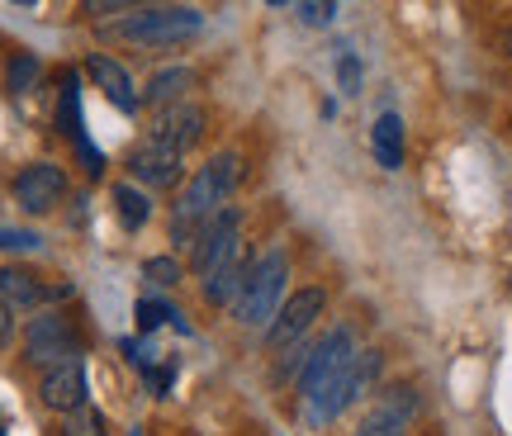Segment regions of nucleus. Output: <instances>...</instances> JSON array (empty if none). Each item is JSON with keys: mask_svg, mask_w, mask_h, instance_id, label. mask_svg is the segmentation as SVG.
I'll return each instance as SVG.
<instances>
[{"mask_svg": "<svg viewBox=\"0 0 512 436\" xmlns=\"http://www.w3.org/2000/svg\"><path fill=\"white\" fill-rule=\"evenodd\" d=\"M38 76H43V67H38V57H34V53L10 57V72H5V81H10V91H15V95L34 91V86H38Z\"/></svg>", "mask_w": 512, "mask_h": 436, "instance_id": "22", "label": "nucleus"}, {"mask_svg": "<svg viewBox=\"0 0 512 436\" xmlns=\"http://www.w3.org/2000/svg\"><path fill=\"white\" fill-rule=\"evenodd\" d=\"M356 81H361V67H356V57H342V86L356 91Z\"/></svg>", "mask_w": 512, "mask_h": 436, "instance_id": "29", "label": "nucleus"}, {"mask_svg": "<svg viewBox=\"0 0 512 436\" xmlns=\"http://www.w3.org/2000/svg\"><path fill=\"white\" fill-rule=\"evenodd\" d=\"M252 261H256V256H247V247L238 242V247L223 256L214 271L204 275V299H209V304H238V294H242V285H247Z\"/></svg>", "mask_w": 512, "mask_h": 436, "instance_id": "13", "label": "nucleus"}, {"mask_svg": "<svg viewBox=\"0 0 512 436\" xmlns=\"http://www.w3.org/2000/svg\"><path fill=\"white\" fill-rule=\"evenodd\" d=\"M370 147H375V162H380L384 171H399L403 166V119L394 114V109L375 119V128H370Z\"/></svg>", "mask_w": 512, "mask_h": 436, "instance_id": "17", "label": "nucleus"}, {"mask_svg": "<svg viewBox=\"0 0 512 436\" xmlns=\"http://www.w3.org/2000/svg\"><path fill=\"white\" fill-rule=\"evenodd\" d=\"M200 24H204V15L195 5H143V10H133L128 19H119L114 34L138 43V48H171L181 38L200 34Z\"/></svg>", "mask_w": 512, "mask_h": 436, "instance_id": "2", "label": "nucleus"}, {"mask_svg": "<svg viewBox=\"0 0 512 436\" xmlns=\"http://www.w3.org/2000/svg\"><path fill=\"white\" fill-rule=\"evenodd\" d=\"M219 204H223V190L214 185L209 171L190 176V185L181 190V204H176V218H171V237H176V242H195V233L219 214Z\"/></svg>", "mask_w": 512, "mask_h": 436, "instance_id": "7", "label": "nucleus"}, {"mask_svg": "<svg viewBox=\"0 0 512 436\" xmlns=\"http://www.w3.org/2000/svg\"><path fill=\"white\" fill-rule=\"evenodd\" d=\"M380 370H384V356L375 351V346H370V351H356L347 370H342V375H332V380L323 384V389H318V394L309 399L313 418H318V422L342 418L351 403H356V399H361V394L370 389V384L380 380Z\"/></svg>", "mask_w": 512, "mask_h": 436, "instance_id": "3", "label": "nucleus"}, {"mask_svg": "<svg viewBox=\"0 0 512 436\" xmlns=\"http://www.w3.org/2000/svg\"><path fill=\"white\" fill-rule=\"evenodd\" d=\"M204 171L214 176V185H219L223 200H228V195L238 190V181H242V171H247V166H242V152H219V157H209Z\"/></svg>", "mask_w": 512, "mask_h": 436, "instance_id": "21", "label": "nucleus"}, {"mask_svg": "<svg viewBox=\"0 0 512 436\" xmlns=\"http://www.w3.org/2000/svg\"><path fill=\"white\" fill-rule=\"evenodd\" d=\"M238 242H242L238 237V209H219V214L195 233V242H190V266H195L200 275H209L223 256L238 247Z\"/></svg>", "mask_w": 512, "mask_h": 436, "instance_id": "10", "label": "nucleus"}, {"mask_svg": "<svg viewBox=\"0 0 512 436\" xmlns=\"http://www.w3.org/2000/svg\"><path fill=\"white\" fill-rule=\"evenodd\" d=\"M38 399L43 408H53V413H76L81 403H86V370L81 361L72 365H57V370H43V380H38Z\"/></svg>", "mask_w": 512, "mask_h": 436, "instance_id": "12", "label": "nucleus"}, {"mask_svg": "<svg viewBox=\"0 0 512 436\" xmlns=\"http://www.w3.org/2000/svg\"><path fill=\"white\" fill-rule=\"evenodd\" d=\"M10 190H15V204L24 214H48V209H57V200L67 195V171L53 162H34L19 171Z\"/></svg>", "mask_w": 512, "mask_h": 436, "instance_id": "8", "label": "nucleus"}, {"mask_svg": "<svg viewBox=\"0 0 512 436\" xmlns=\"http://www.w3.org/2000/svg\"><path fill=\"white\" fill-rule=\"evenodd\" d=\"M0 247H19V252H34L38 233H19V228H0Z\"/></svg>", "mask_w": 512, "mask_h": 436, "instance_id": "27", "label": "nucleus"}, {"mask_svg": "<svg viewBox=\"0 0 512 436\" xmlns=\"http://www.w3.org/2000/svg\"><path fill=\"white\" fill-rule=\"evenodd\" d=\"M53 294H72L67 285L62 290H48L34 271H19V266H0V299L10 304V309H43Z\"/></svg>", "mask_w": 512, "mask_h": 436, "instance_id": "14", "label": "nucleus"}, {"mask_svg": "<svg viewBox=\"0 0 512 436\" xmlns=\"http://www.w3.org/2000/svg\"><path fill=\"white\" fill-rule=\"evenodd\" d=\"M204 124H209V114H204V105H195V100H181V105L171 109H157V119H152V143L162 147H176V152H190V147L204 138Z\"/></svg>", "mask_w": 512, "mask_h": 436, "instance_id": "9", "label": "nucleus"}, {"mask_svg": "<svg viewBox=\"0 0 512 436\" xmlns=\"http://www.w3.org/2000/svg\"><path fill=\"white\" fill-rule=\"evenodd\" d=\"M351 436H408V427L403 422H394L389 413H380V408H370L366 418L356 422V432Z\"/></svg>", "mask_w": 512, "mask_h": 436, "instance_id": "25", "label": "nucleus"}, {"mask_svg": "<svg viewBox=\"0 0 512 436\" xmlns=\"http://www.w3.org/2000/svg\"><path fill=\"white\" fill-rule=\"evenodd\" d=\"M86 72H91V81L100 86V91L110 95V105L114 109H124V114H133L138 109V91H133V76L114 62V57H105V53H91L86 57Z\"/></svg>", "mask_w": 512, "mask_h": 436, "instance_id": "15", "label": "nucleus"}, {"mask_svg": "<svg viewBox=\"0 0 512 436\" xmlns=\"http://www.w3.org/2000/svg\"><path fill=\"white\" fill-rule=\"evenodd\" d=\"M285 280H290L285 252L256 256L252 271H247V285H242V294H238V304H233L238 323L242 327H271V318L280 313V304H285Z\"/></svg>", "mask_w": 512, "mask_h": 436, "instance_id": "1", "label": "nucleus"}, {"mask_svg": "<svg viewBox=\"0 0 512 436\" xmlns=\"http://www.w3.org/2000/svg\"><path fill=\"white\" fill-rule=\"evenodd\" d=\"M10 337H15V309H10V304L0 299V351L10 346Z\"/></svg>", "mask_w": 512, "mask_h": 436, "instance_id": "28", "label": "nucleus"}, {"mask_svg": "<svg viewBox=\"0 0 512 436\" xmlns=\"http://www.w3.org/2000/svg\"><path fill=\"white\" fill-rule=\"evenodd\" d=\"M356 356V342H351V327H332L328 337H318V342L304 351V365H299V394L313 399L332 375H342Z\"/></svg>", "mask_w": 512, "mask_h": 436, "instance_id": "5", "label": "nucleus"}, {"mask_svg": "<svg viewBox=\"0 0 512 436\" xmlns=\"http://www.w3.org/2000/svg\"><path fill=\"white\" fill-rule=\"evenodd\" d=\"M181 157L185 152L162 147V143H152V138H147L143 147H133V152H128V176L143 185V190H166V185L181 181V171H185Z\"/></svg>", "mask_w": 512, "mask_h": 436, "instance_id": "11", "label": "nucleus"}, {"mask_svg": "<svg viewBox=\"0 0 512 436\" xmlns=\"http://www.w3.org/2000/svg\"><path fill=\"white\" fill-rule=\"evenodd\" d=\"M143 280H152L157 290H171V285H181V261H171V256H147Z\"/></svg>", "mask_w": 512, "mask_h": 436, "instance_id": "24", "label": "nucleus"}, {"mask_svg": "<svg viewBox=\"0 0 512 436\" xmlns=\"http://www.w3.org/2000/svg\"><path fill=\"white\" fill-rule=\"evenodd\" d=\"M294 15L304 19V24H332V19H337V5H332V0H304V5H294Z\"/></svg>", "mask_w": 512, "mask_h": 436, "instance_id": "26", "label": "nucleus"}, {"mask_svg": "<svg viewBox=\"0 0 512 436\" xmlns=\"http://www.w3.org/2000/svg\"><path fill=\"white\" fill-rule=\"evenodd\" d=\"M133 318H138V332H157L162 323H176L181 313L171 309V304H162V299H138V309H133Z\"/></svg>", "mask_w": 512, "mask_h": 436, "instance_id": "23", "label": "nucleus"}, {"mask_svg": "<svg viewBox=\"0 0 512 436\" xmlns=\"http://www.w3.org/2000/svg\"><path fill=\"white\" fill-rule=\"evenodd\" d=\"M128 436H143V427H138V432H128Z\"/></svg>", "mask_w": 512, "mask_h": 436, "instance_id": "31", "label": "nucleus"}, {"mask_svg": "<svg viewBox=\"0 0 512 436\" xmlns=\"http://www.w3.org/2000/svg\"><path fill=\"white\" fill-rule=\"evenodd\" d=\"M81 356V337L76 327L62 318V313H38L29 318V332H24V361L43 365V370H57V365H72Z\"/></svg>", "mask_w": 512, "mask_h": 436, "instance_id": "4", "label": "nucleus"}, {"mask_svg": "<svg viewBox=\"0 0 512 436\" xmlns=\"http://www.w3.org/2000/svg\"><path fill=\"white\" fill-rule=\"evenodd\" d=\"M323 309H328V294L318 290V285H304V290H294L285 304H280V313L271 318V327H266V346H299L304 342V332H309L318 318H323Z\"/></svg>", "mask_w": 512, "mask_h": 436, "instance_id": "6", "label": "nucleus"}, {"mask_svg": "<svg viewBox=\"0 0 512 436\" xmlns=\"http://www.w3.org/2000/svg\"><path fill=\"white\" fill-rule=\"evenodd\" d=\"M380 413H389L394 422H408L418 418V408H422V394H418V384H408V380H399V384H384L380 389V403H375Z\"/></svg>", "mask_w": 512, "mask_h": 436, "instance_id": "18", "label": "nucleus"}, {"mask_svg": "<svg viewBox=\"0 0 512 436\" xmlns=\"http://www.w3.org/2000/svg\"><path fill=\"white\" fill-rule=\"evenodd\" d=\"M503 53H508V57H512V34H508V38H503Z\"/></svg>", "mask_w": 512, "mask_h": 436, "instance_id": "30", "label": "nucleus"}, {"mask_svg": "<svg viewBox=\"0 0 512 436\" xmlns=\"http://www.w3.org/2000/svg\"><path fill=\"white\" fill-rule=\"evenodd\" d=\"M190 86H195V72H190V67H162V72H152V76H147V86H143V105H152V109H171V105H181Z\"/></svg>", "mask_w": 512, "mask_h": 436, "instance_id": "16", "label": "nucleus"}, {"mask_svg": "<svg viewBox=\"0 0 512 436\" xmlns=\"http://www.w3.org/2000/svg\"><path fill=\"white\" fill-rule=\"evenodd\" d=\"M57 436H105V413L91 408V403H81L76 413L57 422Z\"/></svg>", "mask_w": 512, "mask_h": 436, "instance_id": "20", "label": "nucleus"}, {"mask_svg": "<svg viewBox=\"0 0 512 436\" xmlns=\"http://www.w3.org/2000/svg\"><path fill=\"white\" fill-rule=\"evenodd\" d=\"M114 214H119V223H124L128 233H138L147 218H152L147 190H138V185H114Z\"/></svg>", "mask_w": 512, "mask_h": 436, "instance_id": "19", "label": "nucleus"}]
</instances>
